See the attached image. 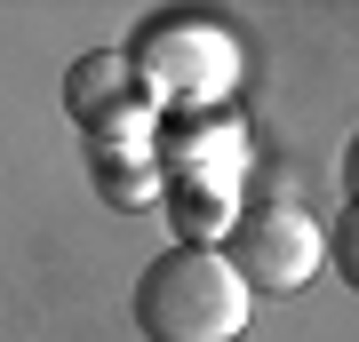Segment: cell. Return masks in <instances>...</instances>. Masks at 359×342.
Instances as JSON below:
<instances>
[{
	"mask_svg": "<svg viewBox=\"0 0 359 342\" xmlns=\"http://www.w3.org/2000/svg\"><path fill=\"white\" fill-rule=\"evenodd\" d=\"M248 303H256V287L231 271L224 247H200V239L168 247L136 279V327L152 342H240Z\"/></svg>",
	"mask_w": 359,
	"mask_h": 342,
	"instance_id": "1",
	"label": "cell"
},
{
	"mask_svg": "<svg viewBox=\"0 0 359 342\" xmlns=\"http://www.w3.org/2000/svg\"><path fill=\"white\" fill-rule=\"evenodd\" d=\"M128 64H136L144 96H168V104H216L240 80V48L216 16H152L136 32Z\"/></svg>",
	"mask_w": 359,
	"mask_h": 342,
	"instance_id": "2",
	"label": "cell"
},
{
	"mask_svg": "<svg viewBox=\"0 0 359 342\" xmlns=\"http://www.w3.org/2000/svg\"><path fill=\"white\" fill-rule=\"evenodd\" d=\"M231 271H240L256 294H295V287H311L320 279V263H327V231L304 215V207H248L240 223H231Z\"/></svg>",
	"mask_w": 359,
	"mask_h": 342,
	"instance_id": "3",
	"label": "cell"
},
{
	"mask_svg": "<svg viewBox=\"0 0 359 342\" xmlns=\"http://www.w3.org/2000/svg\"><path fill=\"white\" fill-rule=\"evenodd\" d=\"M136 64L128 56H88V64H72V112L88 120L96 104H104V88H120V80H128Z\"/></svg>",
	"mask_w": 359,
	"mask_h": 342,
	"instance_id": "4",
	"label": "cell"
},
{
	"mask_svg": "<svg viewBox=\"0 0 359 342\" xmlns=\"http://www.w3.org/2000/svg\"><path fill=\"white\" fill-rule=\"evenodd\" d=\"M327 263L344 271V287H359V199L344 207V223L327 231Z\"/></svg>",
	"mask_w": 359,
	"mask_h": 342,
	"instance_id": "5",
	"label": "cell"
},
{
	"mask_svg": "<svg viewBox=\"0 0 359 342\" xmlns=\"http://www.w3.org/2000/svg\"><path fill=\"white\" fill-rule=\"evenodd\" d=\"M351 199H359V143H351Z\"/></svg>",
	"mask_w": 359,
	"mask_h": 342,
	"instance_id": "6",
	"label": "cell"
}]
</instances>
